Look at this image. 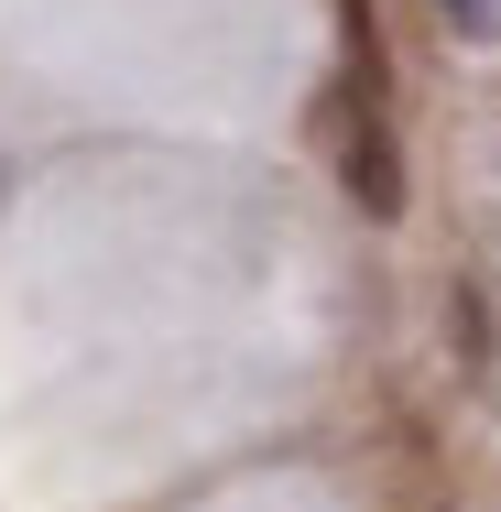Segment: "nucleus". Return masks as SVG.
<instances>
[{
    "instance_id": "f257e3e1",
    "label": "nucleus",
    "mask_w": 501,
    "mask_h": 512,
    "mask_svg": "<svg viewBox=\"0 0 501 512\" xmlns=\"http://www.w3.org/2000/svg\"><path fill=\"white\" fill-rule=\"evenodd\" d=\"M447 11H458V33H469V44H491V33H501V0H447Z\"/></svg>"
}]
</instances>
